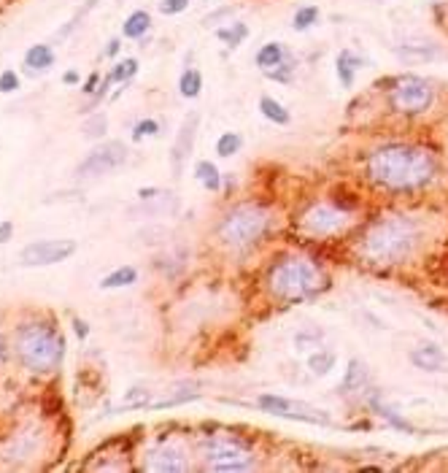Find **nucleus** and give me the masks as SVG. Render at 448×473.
<instances>
[{
    "instance_id": "obj_1",
    "label": "nucleus",
    "mask_w": 448,
    "mask_h": 473,
    "mask_svg": "<svg viewBox=\"0 0 448 473\" xmlns=\"http://www.w3.org/2000/svg\"><path fill=\"white\" fill-rule=\"evenodd\" d=\"M368 174L389 190H411L427 184L435 174V157L419 147H384L370 157Z\"/></svg>"
},
{
    "instance_id": "obj_2",
    "label": "nucleus",
    "mask_w": 448,
    "mask_h": 473,
    "mask_svg": "<svg viewBox=\"0 0 448 473\" xmlns=\"http://www.w3.org/2000/svg\"><path fill=\"white\" fill-rule=\"evenodd\" d=\"M419 241V227L413 219L389 217L370 227L365 235V257L375 265H395L405 260Z\"/></svg>"
},
{
    "instance_id": "obj_3",
    "label": "nucleus",
    "mask_w": 448,
    "mask_h": 473,
    "mask_svg": "<svg viewBox=\"0 0 448 473\" xmlns=\"http://www.w3.org/2000/svg\"><path fill=\"white\" fill-rule=\"evenodd\" d=\"M62 351L65 341L49 324H25L17 333V354L33 374H51L60 365Z\"/></svg>"
},
{
    "instance_id": "obj_4",
    "label": "nucleus",
    "mask_w": 448,
    "mask_h": 473,
    "mask_svg": "<svg viewBox=\"0 0 448 473\" xmlns=\"http://www.w3.org/2000/svg\"><path fill=\"white\" fill-rule=\"evenodd\" d=\"M324 287V274L311 260H286L270 274V292L284 300H302Z\"/></svg>"
},
{
    "instance_id": "obj_5",
    "label": "nucleus",
    "mask_w": 448,
    "mask_h": 473,
    "mask_svg": "<svg viewBox=\"0 0 448 473\" xmlns=\"http://www.w3.org/2000/svg\"><path fill=\"white\" fill-rule=\"evenodd\" d=\"M268 224H270L268 211L259 208V206L246 203V206L232 208L224 217L222 227H219V235H222L224 244H230V247H249V244L259 241L265 235Z\"/></svg>"
},
{
    "instance_id": "obj_6",
    "label": "nucleus",
    "mask_w": 448,
    "mask_h": 473,
    "mask_svg": "<svg viewBox=\"0 0 448 473\" xmlns=\"http://www.w3.org/2000/svg\"><path fill=\"white\" fill-rule=\"evenodd\" d=\"M203 457H205V465L211 471L222 473L249 471L254 465L249 449L235 438H227V435H214V438L203 441Z\"/></svg>"
},
{
    "instance_id": "obj_7",
    "label": "nucleus",
    "mask_w": 448,
    "mask_h": 473,
    "mask_svg": "<svg viewBox=\"0 0 448 473\" xmlns=\"http://www.w3.org/2000/svg\"><path fill=\"white\" fill-rule=\"evenodd\" d=\"M127 160V147L122 141H105L89 151L81 165H78V179H98V176L114 174L117 168H122Z\"/></svg>"
},
{
    "instance_id": "obj_8",
    "label": "nucleus",
    "mask_w": 448,
    "mask_h": 473,
    "mask_svg": "<svg viewBox=\"0 0 448 473\" xmlns=\"http://www.w3.org/2000/svg\"><path fill=\"white\" fill-rule=\"evenodd\" d=\"M432 103V90L419 76H402L392 90V106L399 114H422Z\"/></svg>"
},
{
    "instance_id": "obj_9",
    "label": "nucleus",
    "mask_w": 448,
    "mask_h": 473,
    "mask_svg": "<svg viewBox=\"0 0 448 473\" xmlns=\"http://www.w3.org/2000/svg\"><path fill=\"white\" fill-rule=\"evenodd\" d=\"M259 408L275 414V417H286V420H300V422H311V424H329V417L322 408H313L302 400H289L281 398V395H259Z\"/></svg>"
},
{
    "instance_id": "obj_10",
    "label": "nucleus",
    "mask_w": 448,
    "mask_h": 473,
    "mask_svg": "<svg viewBox=\"0 0 448 473\" xmlns=\"http://www.w3.org/2000/svg\"><path fill=\"white\" fill-rule=\"evenodd\" d=\"M76 251V241L71 238H60V241H35L22 249L19 260L27 268H44V265H54V263H62L68 260Z\"/></svg>"
},
{
    "instance_id": "obj_11",
    "label": "nucleus",
    "mask_w": 448,
    "mask_h": 473,
    "mask_svg": "<svg viewBox=\"0 0 448 473\" xmlns=\"http://www.w3.org/2000/svg\"><path fill=\"white\" fill-rule=\"evenodd\" d=\"M198 125H200V114L198 111H192V114L184 119V125H181V130H178V135H175L173 147H171V168H173V176H181L187 157L192 154L195 138H198Z\"/></svg>"
},
{
    "instance_id": "obj_12",
    "label": "nucleus",
    "mask_w": 448,
    "mask_h": 473,
    "mask_svg": "<svg viewBox=\"0 0 448 473\" xmlns=\"http://www.w3.org/2000/svg\"><path fill=\"white\" fill-rule=\"evenodd\" d=\"M346 224L343 211H335L329 206H316L302 217V230L311 235H329L335 230H341Z\"/></svg>"
},
{
    "instance_id": "obj_13",
    "label": "nucleus",
    "mask_w": 448,
    "mask_h": 473,
    "mask_svg": "<svg viewBox=\"0 0 448 473\" xmlns=\"http://www.w3.org/2000/svg\"><path fill=\"white\" fill-rule=\"evenodd\" d=\"M146 468L157 473H181L189 468L187 463V451L175 444H162L157 447L154 451H149L146 457Z\"/></svg>"
},
{
    "instance_id": "obj_14",
    "label": "nucleus",
    "mask_w": 448,
    "mask_h": 473,
    "mask_svg": "<svg viewBox=\"0 0 448 473\" xmlns=\"http://www.w3.org/2000/svg\"><path fill=\"white\" fill-rule=\"evenodd\" d=\"M411 363L422 371H429V374H440L446 368V354L443 349L435 347V344H422L419 349H413L411 354Z\"/></svg>"
},
{
    "instance_id": "obj_15",
    "label": "nucleus",
    "mask_w": 448,
    "mask_h": 473,
    "mask_svg": "<svg viewBox=\"0 0 448 473\" xmlns=\"http://www.w3.org/2000/svg\"><path fill=\"white\" fill-rule=\"evenodd\" d=\"M51 65H54V51L51 47L46 44H35V47H30L25 54V68L33 74V71H49Z\"/></svg>"
},
{
    "instance_id": "obj_16",
    "label": "nucleus",
    "mask_w": 448,
    "mask_h": 473,
    "mask_svg": "<svg viewBox=\"0 0 448 473\" xmlns=\"http://www.w3.org/2000/svg\"><path fill=\"white\" fill-rule=\"evenodd\" d=\"M359 57H354L349 49H343L338 54V60H335V71H338V78H341V84L349 90L351 84H354V76L359 71Z\"/></svg>"
},
{
    "instance_id": "obj_17",
    "label": "nucleus",
    "mask_w": 448,
    "mask_h": 473,
    "mask_svg": "<svg viewBox=\"0 0 448 473\" xmlns=\"http://www.w3.org/2000/svg\"><path fill=\"white\" fill-rule=\"evenodd\" d=\"M149 27H151L149 11H132V14L127 17L122 33H125V38H144V35L149 33Z\"/></svg>"
},
{
    "instance_id": "obj_18",
    "label": "nucleus",
    "mask_w": 448,
    "mask_h": 473,
    "mask_svg": "<svg viewBox=\"0 0 448 473\" xmlns=\"http://www.w3.org/2000/svg\"><path fill=\"white\" fill-rule=\"evenodd\" d=\"M135 279H138V274H135V268H130V265H125V268H117V271H111V274L105 276L103 281H100V287L103 290H117V287H130V284H135Z\"/></svg>"
},
{
    "instance_id": "obj_19",
    "label": "nucleus",
    "mask_w": 448,
    "mask_h": 473,
    "mask_svg": "<svg viewBox=\"0 0 448 473\" xmlns=\"http://www.w3.org/2000/svg\"><path fill=\"white\" fill-rule=\"evenodd\" d=\"M284 57H286V51H284L281 44H265L262 49L257 51V65H259L262 71H270V68H275Z\"/></svg>"
},
{
    "instance_id": "obj_20",
    "label": "nucleus",
    "mask_w": 448,
    "mask_h": 473,
    "mask_svg": "<svg viewBox=\"0 0 448 473\" xmlns=\"http://www.w3.org/2000/svg\"><path fill=\"white\" fill-rule=\"evenodd\" d=\"M259 111H262L270 122H275V125H289V111H286L278 100L268 98V95L259 100Z\"/></svg>"
},
{
    "instance_id": "obj_21",
    "label": "nucleus",
    "mask_w": 448,
    "mask_h": 473,
    "mask_svg": "<svg viewBox=\"0 0 448 473\" xmlns=\"http://www.w3.org/2000/svg\"><path fill=\"white\" fill-rule=\"evenodd\" d=\"M178 90H181V95H184V98H198L200 90H203V76H200V71L187 68V71L181 74Z\"/></svg>"
},
{
    "instance_id": "obj_22",
    "label": "nucleus",
    "mask_w": 448,
    "mask_h": 473,
    "mask_svg": "<svg viewBox=\"0 0 448 473\" xmlns=\"http://www.w3.org/2000/svg\"><path fill=\"white\" fill-rule=\"evenodd\" d=\"M195 176H198L200 181L211 190V192H216L219 190V184H222V179H219V171H216V165L214 163H208V160H203L198 163V168H195Z\"/></svg>"
},
{
    "instance_id": "obj_23",
    "label": "nucleus",
    "mask_w": 448,
    "mask_h": 473,
    "mask_svg": "<svg viewBox=\"0 0 448 473\" xmlns=\"http://www.w3.org/2000/svg\"><path fill=\"white\" fill-rule=\"evenodd\" d=\"M332 365H335V354H332V351H316V354L308 357V368L319 376L329 374Z\"/></svg>"
},
{
    "instance_id": "obj_24",
    "label": "nucleus",
    "mask_w": 448,
    "mask_h": 473,
    "mask_svg": "<svg viewBox=\"0 0 448 473\" xmlns=\"http://www.w3.org/2000/svg\"><path fill=\"white\" fill-rule=\"evenodd\" d=\"M219 38H222L224 44H230V49H235L246 35H249V27L246 25H241V22H235L232 27H222L219 33H216Z\"/></svg>"
},
{
    "instance_id": "obj_25",
    "label": "nucleus",
    "mask_w": 448,
    "mask_h": 473,
    "mask_svg": "<svg viewBox=\"0 0 448 473\" xmlns=\"http://www.w3.org/2000/svg\"><path fill=\"white\" fill-rule=\"evenodd\" d=\"M81 130H84V138H103L105 130H108V117L105 114H95V117H89L84 122Z\"/></svg>"
},
{
    "instance_id": "obj_26",
    "label": "nucleus",
    "mask_w": 448,
    "mask_h": 473,
    "mask_svg": "<svg viewBox=\"0 0 448 473\" xmlns=\"http://www.w3.org/2000/svg\"><path fill=\"white\" fill-rule=\"evenodd\" d=\"M135 71H138V60L127 57V60H122L119 65H114V68H111L108 78H111V84H114V81H127L130 76H135Z\"/></svg>"
},
{
    "instance_id": "obj_27",
    "label": "nucleus",
    "mask_w": 448,
    "mask_h": 473,
    "mask_svg": "<svg viewBox=\"0 0 448 473\" xmlns=\"http://www.w3.org/2000/svg\"><path fill=\"white\" fill-rule=\"evenodd\" d=\"M195 387H198V384H181V392H178V395L157 400V403H151V408H168V406H175V403H184V400L198 398V392H189V390H195Z\"/></svg>"
},
{
    "instance_id": "obj_28",
    "label": "nucleus",
    "mask_w": 448,
    "mask_h": 473,
    "mask_svg": "<svg viewBox=\"0 0 448 473\" xmlns=\"http://www.w3.org/2000/svg\"><path fill=\"white\" fill-rule=\"evenodd\" d=\"M365 379H368V376H365V368L354 360V363L349 365V376H346V381L341 384V390H343V392H349V390H359V387L365 384Z\"/></svg>"
},
{
    "instance_id": "obj_29",
    "label": "nucleus",
    "mask_w": 448,
    "mask_h": 473,
    "mask_svg": "<svg viewBox=\"0 0 448 473\" xmlns=\"http://www.w3.org/2000/svg\"><path fill=\"white\" fill-rule=\"evenodd\" d=\"M149 403V392L144 387H132L130 392L122 400V411H130V408H144Z\"/></svg>"
},
{
    "instance_id": "obj_30",
    "label": "nucleus",
    "mask_w": 448,
    "mask_h": 473,
    "mask_svg": "<svg viewBox=\"0 0 448 473\" xmlns=\"http://www.w3.org/2000/svg\"><path fill=\"white\" fill-rule=\"evenodd\" d=\"M238 149H241V135L238 133H224L222 138H219V144H216V154L219 157H230Z\"/></svg>"
},
{
    "instance_id": "obj_31",
    "label": "nucleus",
    "mask_w": 448,
    "mask_h": 473,
    "mask_svg": "<svg viewBox=\"0 0 448 473\" xmlns=\"http://www.w3.org/2000/svg\"><path fill=\"white\" fill-rule=\"evenodd\" d=\"M316 19H319V8L316 6H305V8H300L298 14H295V27L298 30H308L311 25H316Z\"/></svg>"
},
{
    "instance_id": "obj_32",
    "label": "nucleus",
    "mask_w": 448,
    "mask_h": 473,
    "mask_svg": "<svg viewBox=\"0 0 448 473\" xmlns=\"http://www.w3.org/2000/svg\"><path fill=\"white\" fill-rule=\"evenodd\" d=\"M95 3H98V0H87V3H84V8H81V11H78L74 19H71V22H68L65 27H62V30H60V33H57L54 38H57V41H62V38H65V35H68V33H71V30H74V27L78 25L81 19H84V14H89V11L95 8Z\"/></svg>"
},
{
    "instance_id": "obj_33",
    "label": "nucleus",
    "mask_w": 448,
    "mask_h": 473,
    "mask_svg": "<svg viewBox=\"0 0 448 473\" xmlns=\"http://www.w3.org/2000/svg\"><path fill=\"white\" fill-rule=\"evenodd\" d=\"M265 74L270 76V78H275V81H289L292 78V60H281L275 68H270V71H265Z\"/></svg>"
},
{
    "instance_id": "obj_34",
    "label": "nucleus",
    "mask_w": 448,
    "mask_h": 473,
    "mask_svg": "<svg viewBox=\"0 0 448 473\" xmlns=\"http://www.w3.org/2000/svg\"><path fill=\"white\" fill-rule=\"evenodd\" d=\"M157 133H160V125H157L154 119H141L138 125L132 127V138H135V141H141L144 135H157Z\"/></svg>"
},
{
    "instance_id": "obj_35",
    "label": "nucleus",
    "mask_w": 448,
    "mask_h": 473,
    "mask_svg": "<svg viewBox=\"0 0 448 473\" xmlns=\"http://www.w3.org/2000/svg\"><path fill=\"white\" fill-rule=\"evenodd\" d=\"M187 6H189V0H162V3H160V11H162L165 17H175V14H181V11H187Z\"/></svg>"
},
{
    "instance_id": "obj_36",
    "label": "nucleus",
    "mask_w": 448,
    "mask_h": 473,
    "mask_svg": "<svg viewBox=\"0 0 448 473\" xmlns=\"http://www.w3.org/2000/svg\"><path fill=\"white\" fill-rule=\"evenodd\" d=\"M14 90H19V76L14 71H3L0 74V92H14Z\"/></svg>"
},
{
    "instance_id": "obj_37",
    "label": "nucleus",
    "mask_w": 448,
    "mask_h": 473,
    "mask_svg": "<svg viewBox=\"0 0 448 473\" xmlns=\"http://www.w3.org/2000/svg\"><path fill=\"white\" fill-rule=\"evenodd\" d=\"M11 233H14V224H11V222L0 224V244H6V241L11 238Z\"/></svg>"
},
{
    "instance_id": "obj_38",
    "label": "nucleus",
    "mask_w": 448,
    "mask_h": 473,
    "mask_svg": "<svg viewBox=\"0 0 448 473\" xmlns=\"http://www.w3.org/2000/svg\"><path fill=\"white\" fill-rule=\"evenodd\" d=\"M74 327H76V335H78V338H87L89 327H87V322H84V320H74Z\"/></svg>"
},
{
    "instance_id": "obj_39",
    "label": "nucleus",
    "mask_w": 448,
    "mask_h": 473,
    "mask_svg": "<svg viewBox=\"0 0 448 473\" xmlns=\"http://www.w3.org/2000/svg\"><path fill=\"white\" fill-rule=\"evenodd\" d=\"M95 81H98V74H92L89 78H87V84H84V92H87V95H92V92H95Z\"/></svg>"
},
{
    "instance_id": "obj_40",
    "label": "nucleus",
    "mask_w": 448,
    "mask_h": 473,
    "mask_svg": "<svg viewBox=\"0 0 448 473\" xmlns=\"http://www.w3.org/2000/svg\"><path fill=\"white\" fill-rule=\"evenodd\" d=\"M446 257H448V254H446ZM440 265H443V276H435V279H438L443 287H448V263H443V260H440Z\"/></svg>"
},
{
    "instance_id": "obj_41",
    "label": "nucleus",
    "mask_w": 448,
    "mask_h": 473,
    "mask_svg": "<svg viewBox=\"0 0 448 473\" xmlns=\"http://www.w3.org/2000/svg\"><path fill=\"white\" fill-rule=\"evenodd\" d=\"M117 51H119V41H117V38H114V41H111V44H108V49H105V54H108V57H114V54H117Z\"/></svg>"
},
{
    "instance_id": "obj_42",
    "label": "nucleus",
    "mask_w": 448,
    "mask_h": 473,
    "mask_svg": "<svg viewBox=\"0 0 448 473\" xmlns=\"http://www.w3.org/2000/svg\"><path fill=\"white\" fill-rule=\"evenodd\" d=\"M62 81H65V84H76V81H78V74H76V71H68V74L62 76Z\"/></svg>"
},
{
    "instance_id": "obj_43",
    "label": "nucleus",
    "mask_w": 448,
    "mask_h": 473,
    "mask_svg": "<svg viewBox=\"0 0 448 473\" xmlns=\"http://www.w3.org/2000/svg\"><path fill=\"white\" fill-rule=\"evenodd\" d=\"M3 357H6V341L0 338V360H3Z\"/></svg>"
}]
</instances>
